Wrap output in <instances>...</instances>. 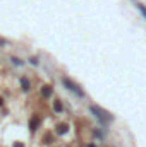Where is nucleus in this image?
Segmentation results:
<instances>
[{"label":"nucleus","instance_id":"f257e3e1","mask_svg":"<svg viewBox=\"0 0 146 147\" xmlns=\"http://www.w3.org/2000/svg\"><path fill=\"white\" fill-rule=\"evenodd\" d=\"M89 110H91V113H93V115H95V116H96V118H98V120H100L102 123H103V125H107L108 121H112V120H113V116L110 115L108 111L102 110L100 106H95V105H93V106H91Z\"/></svg>","mask_w":146,"mask_h":147},{"label":"nucleus","instance_id":"7ed1b4c3","mask_svg":"<svg viewBox=\"0 0 146 147\" xmlns=\"http://www.w3.org/2000/svg\"><path fill=\"white\" fill-rule=\"evenodd\" d=\"M67 130H69V125L67 123H60V125H57V134L59 135H64V134H67Z\"/></svg>","mask_w":146,"mask_h":147},{"label":"nucleus","instance_id":"f03ea898","mask_svg":"<svg viewBox=\"0 0 146 147\" xmlns=\"http://www.w3.org/2000/svg\"><path fill=\"white\" fill-rule=\"evenodd\" d=\"M62 84L65 86V89L72 91L76 96H79V98H83V96H84V91H83V89H81V87H79V86H77L76 82H72V80H71L69 77H62Z\"/></svg>","mask_w":146,"mask_h":147},{"label":"nucleus","instance_id":"423d86ee","mask_svg":"<svg viewBox=\"0 0 146 147\" xmlns=\"http://www.w3.org/2000/svg\"><path fill=\"white\" fill-rule=\"evenodd\" d=\"M41 96L43 98H50L52 96V87L50 86H43L41 87Z\"/></svg>","mask_w":146,"mask_h":147},{"label":"nucleus","instance_id":"1a4fd4ad","mask_svg":"<svg viewBox=\"0 0 146 147\" xmlns=\"http://www.w3.org/2000/svg\"><path fill=\"white\" fill-rule=\"evenodd\" d=\"M10 62H12V63H16V65H23V62H21L17 57H12V58H10Z\"/></svg>","mask_w":146,"mask_h":147},{"label":"nucleus","instance_id":"9b49d317","mask_svg":"<svg viewBox=\"0 0 146 147\" xmlns=\"http://www.w3.org/2000/svg\"><path fill=\"white\" fill-rule=\"evenodd\" d=\"M14 147H23V146H21V144H16V146H14Z\"/></svg>","mask_w":146,"mask_h":147},{"label":"nucleus","instance_id":"9d476101","mask_svg":"<svg viewBox=\"0 0 146 147\" xmlns=\"http://www.w3.org/2000/svg\"><path fill=\"white\" fill-rule=\"evenodd\" d=\"M29 62H31L33 65H38V58H36V57H31V58H29Z\"/></svg>","mask_w":146,"mask_h":147},{"label":"nucleus","instance_id":"ddd939ff","mask_svg":"<svg viewBox=\"0 0 146 147\" xmlns=\"http://www.w3.org/2000/svg\"><path fill=\"white\" fill-rule=\"evenodd\" d=\"M0 105H2V98H0Z\"/></svg>","mask_w":146,"mask_h":147},{"label":"nucleus","instance_id":"20e7f679","mask_svg":"<svg viewBox=\"0 0 146 147\" xmlns=\"http://www.w3.org/2000/svg\"><path fill=\"white\" fill-rule=\"evenodd\" d=\"M38 127H40V118H38V116H33L31 121H29V128L35 132V130H38Z\"/></svg>","mask_w":146,"mask_h":147},{"label":"nucleus","instance_id":"39448f33","mask_svg":"<svg viewBox=\"0 0 146 147\" xmlns=\"http://www.w3.org/2000/svg\"><path fill=\"white\" fill-rule=\"evenodd\" d=\"M21 89H23V91H29V89H31V84H29V80H28L26 77L21 79Z\"/></svg>","mask_w":146,"mask_h":147},{"label":"nucleus","instance_id":"0eeeda50","mask_svg":"<svg viewBox=\"0 0 146 147\" xmlns=\"http://www.w3.org/2000/svg\"><path fill=\"white\" fill-rule=\"evenodd\" d=\"M136 9L141 12V16L146 19V7H145V5H143V3H136Z\"/></svg>","mask_w":146,"mask_h":147},{"label":"nucleus","instance_id":"f8f14e48","mask_svg":"<svg viewBox=\"0 0 146 147\" xmlns=\"http://www.w3.org/2000/svg\"><path fill=\"white\" fill-rule=\"evenodd\" d=\"M86 147H95V146H86Z\"/></svg>","mask_w":146,"mask_h":147},{"label":"nucleus","instance_id":"6e6552de","mask_svg":"<svg viewBox=\"0 0 146 147\" xmlns=\"http://www.w3.org/2000/svg\"><path fill=\"white\" fill-rule=\"evenodd\" d=\"M53 110H55V111H59V113H60V111H62V103L55 99V101H53Z\"/></svg>","mask_w":146,"mask_h":147}]
</instances>
